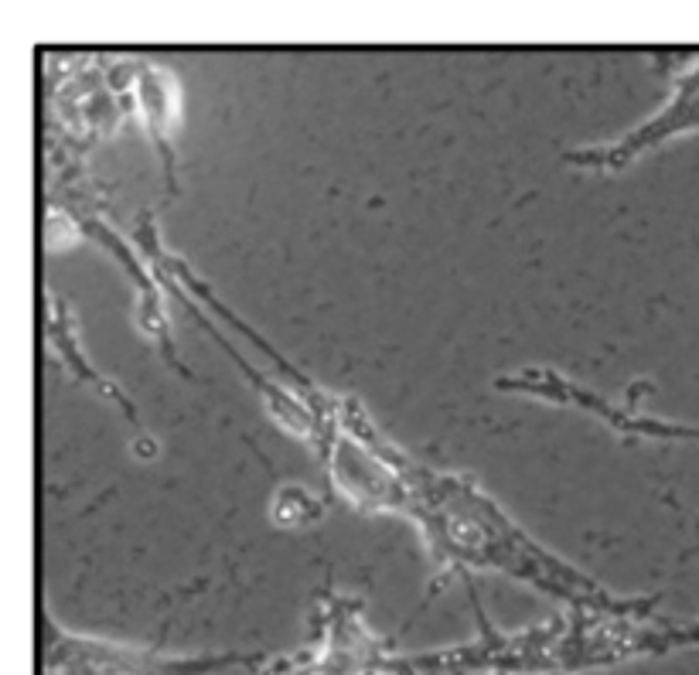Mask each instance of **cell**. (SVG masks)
I'll use <instances>...</instances> for the list:
<instances>
[{
	"mask_svg": "<svg viewBox=\"0 0 699 675\" xmlns=\"http://www.w3.org/2000/svg\"><path fill=\"white\" fill-rule=\"evenodd\" d=\"M297 675H341V672H335L331 665H321V669H307V672H297Z\"/></svg>",
	"mask_w": 699,
	"mask_h": 675,
	"instance_id": "obj_1",
	"label": "cell"
}]
</instances>
